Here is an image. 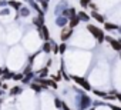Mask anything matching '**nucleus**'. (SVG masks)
I'll return each instance as SVG.
<instances>
[{"label":"nucleus","mask_w":121,"mask_h":110,"mask_svg":"<svg viewBox=\"0 0 121 110\" xmlns=\"http://www.w3.org/2000/svg\"><path fill=\"white\" fill-rule=\"evenodd\" d=\"M22 93H23V87H22V86H13V87L9 90V94H10L12 97L19 96V94H22Z\"/></svg>","instance_id":"obj_9"},{"label":"nucleus","mask_w":121,"mask_h":110,"mask_svg":"<svg viewBox=\"0 0 121 110\" xmlns=\"http://www.w3.org/2000/svg\"><path fill=\"white\" fill-rule=\"evenodd\" d=\"M46 2H48V0H46Z\"/></svg>","instance_id":"obj_42"},{"label":"nucleus","mask_w":121,"mask_h":110,"mask_svg":"<svg viewBox=\"0 0 121 110\" xmlns=\"http://www.w3.org/2000/svg\"><path fill=\"white\" fill-rule=\"evenodd\" d=\"M88 7L91 9V12H98V7H97V5H95V3H90V5H88Z\"/></svg>","instance_id":"obj_26"},{"label":"nucleus","mask_w":121,"mask_h":110,"mask_svg":"<svg viewBox=\"0 0 121 110\" xmlns=\"http://www.w3.org/2000/svg\"><path fill=\"white\" fill-rule=\"evenodd\" d=\"M3 93H4V92H3L2 89H0V97H2V96H3Z\"/></svg>","instance_id":"obj_34"},{"label":"nucleus","mask_w":121,"mask_h":110,"mask_svg":"<svg viewBox=\"0 0 121 110\" xmlns=\"http://www.w3.org/2000/svg\"><path fill=\"white\" fill-rule=\"evenodd\" d=\"M51 64H53V60H51V59H48V60H47V64H46V67H50Z\"/></svg>","instance_id":"obj_31"},{"label":"nucleus","mask_w":121,"mask_h":110,"mask_svg":"<svg viewBox=\"0 0 121 110\" xmlns=\"http://www.w3.org/2000/svg\"><path fill=\"white\" fill-rule=\"evenodd\" d=\"M117 30H118V32H120V33H121V27H118V29H117Z\"/></svg>","instance_id":"obj_38"},{"label":"nucleus","mask_w":121,"mask_h":110,"mask_svg":"<svg viewBox=\"0 0 121 110\" xmlns=\"http://www.w3.org/2000/svg\"><path fill=\"white\" fill-rule=\"evenodd\" d=\"M37 33H39V36H40L44 41H50V30H48V27H47L46 24H43L41 27H39V29H37Z\"/></svg>","instance_id":"obj_5"},{"label":"nucleus","mask_w":121,"mask_h":110,"mask_svg":"<svg viewBox=\"0 0 121 110\" xmlns=\"http://www.w3.org/2000/svg\"><path fill=\"white\" fill-rule=\"evenodd\" d=\"M47 76H48V67H41L36 73V77H39V79H46Z\"/></svg>","instance_id":"obj_11"},{"label":"nucleus","mask_w":121,"mask_h":110,"mask_svg":"<svg viewBox=\"0 0 121 110\" xmlns=\"http://www.w3.org/2000/svg\"><path fill=\"white\" fill-rule=\"evenodd\" d=\"M110 109H111V110H121L120 106H114V104H110Z\"/></svg>","instance_id":"obj_29"},{"label":"nucleus","mask_w":121,"mask_h":110,"mask_svg":"<svg viewBox=\"0 0 121 110\" xmlns=\"http://www.w3.org/2000/svg\"><path fill=\"white\" fill-rule=\"evenodd\" d=\"M2 83H3V82H2V79H0V87H2Z\"/></svg>","instance_id":"obj_37"},{"label":"nucleus","mask_w":121,"mask_h":110,"mask_svg":"<svg viewBox=\"0 0 121 110\" xmlns=\"http://www.w3.org/2000/svg\"><path fill=\"white\" fill-rule=\"evenodd\" d=\"M93 93H94L95 96L101 97L103 100H104V99H105V96H107V93H104V92H100V90H93Z\"/></svg>","instance_id":"obj_21"},{"label":"nucleus","mask_w":121,"mask_h":110,"mask_svg":"<svg viewBox=\"0 0 121 110\" xmlns=\"http://www.w3.org/2000/svg\"><path fill=\"white\" fill-rule=\"evenodd\" d=\"M120 56H121V51H120Z\"/></svg>","instance_id":"obj_41"},{"label":"nucleus","mask_w":121,"mask_h":110,"mask_svg":"<svg viewBox=\"0 0 121 110\" xmlns=\"http://www.w3.org/2000/svg\"><path fill=\"white\" fill-rule=\"evenodd\" d=\"M66 50H67V44L61 41V43L58 44V53H60V54H64V53H66Z\"/></svg>","instance_id":"obj_20"},{"label":"nucleus","mask_w":121,"mask_h":110,"mask_svg":"<svg viewBox=\"0 0 121 110\" xmlns=\"http://www.w3.org/2000/svg\"><path fill=\"white\" fill-rule=\"evenodd\" d=\"M51 80H54V82H60V80H61V74H60V70L57 72V74H51Z\"/></svg>","instance_id":"obj_23"},{"label":"nucleus","mask_w":121,"mask_h":110,"mask_svg":"<svg viewBox=\"0 0 121 110\" xmlns=\"http://www.w3.org/2000/svg\"><path fill=\"white\" fill-rule=\"evenodd\" d=\"M77 106H78V110H87L91 106V99L87 94H81V96H78Z\"/></svg>","instance_id":"obj_2"},{"label":"nucleus","mask_w":121,"mask_h":110,"mask_svg":"<svg viewBox=\"0 0 121 110\" xmlns=\"http://www.w3.org/2000/svg\"><path fill=\"white\" fill-rule=\"evenodd\" d=\"M41 51L46 53V54L51 53V43H50V41H44L43 46H41Z\"/></svg>","instance_id":"obj_17"},{"label":"nucleus","mask_w":121,"mask_h":110,"mask_svg":"<svg viewBox=\"0 0 121 110\" xmlns=\"http://www.w3.org/2000/svg\"><path fill=\"white\" fill-rule=\"evenodd\" d=\"M29 87H30L33 92H36V93H41V90H43V87H41L39 83H36V82H31V83H29Z\"/></svg>","instance_id":"obj_15"},{"label":"nucleus","mask_w":121,"mask_h":110,"mask_svg":"<svg viewBox=\"0 0 121 110\" xmlns=\"http://www.w3.org/2000/svg\"><path fill=\"white\" fill-rule=\"evenodd\" d=\"M12 76H13V72H10L9 67H3V73H2V76H0L2 82H7V80H10Z\"/></svg>","instance_id":"obj_7"},{"label":"nucleus","mask_w":121,"mask_h":110,"mask_svg":"<svg viewBox=\"0 0 121 110\" xmlns=\"http://www.w3.org/2000/svg\"><path fill=\"white\" fill-rule=\"evenodd\" d=\"M70 79H71V80H74V82H76L78 86H81L84 90H87V92H91V90H93V87L90 86V83H88L84 77H80V76H71Z\"/></svg>","instance_id":"obj_3"},{"label":"nucleus","mask_w":121,"mask_h":110,"mask_svg":"<svg viewBox=\"0 0 121 110\" xmlns=\"http://www.w3.org/2000/svg\"><path fill=\"white\" fill-rule=\"evenodd\" d=\"M90 3H91V0H80V6H83V7H88Z\"/></svg>","instance_id":"obj_25"},{"label":"nucleus","mask_w":121,"mask_h":110,"mask_svg":"<svg viewBox=\"0 0 121 110\" xmlns=\"http://www.w3.org/2000/svg\"><path fill=\"white\" fill-rule=\"evenodd\" d=\"M40 3H41V10L47 12L48 10V2H46V0H40Z\"/></svg>","instance_id":"obj_22"},{"label":"nucleus","mask_w":121,"mask_h":110,"mask_svg":"<svg viewBox=\"0 0 121 110\" xmlns=\"http://www.w3.org/2000/svg\"><path fill=\"white\" fill-rule=\"evenodd\" d=\"M2 101H3V100H2V99H0V104H2Z\"/></svg>","instance_id":"obj_40"},{"label":"nucleus","mask_w":121,"mask_h":110,"mask_svg":"<svg viewBox=\"0 0 121 110\" xmlns=\"http://www.w3.org/2000/svg\"><path fill=\"white\" fill-rule=\"evenodd\" d=\"M29 14H30V9H29L27 6H24V5H23V6L20 7V10L17 12V16H19V17H29Z\"/></svg>","instance_id":"obj_10"},{"label":"nucleus","mask_w":121,"mask_h":110,"mask_svg":"<svg viewBox=\"0 0 121 110\" xmlns=\"http://www.w3.org/2000/svg\"><path fill=\"white\" fill-rule=\"evenodd\" d=\"M115 99L121 101V93H117V92H115Z\"/></svg>","instance_id":"obj_32"},{"label":"nucleus","mask_w":121,"mask_h":110,"mask_svg":"<svg viewBox=\"0 0 121 110\" xmlns=\"http://www.w3.org/2000/svg\"><path fill=\"white\" fill-rule=\"evenodd\" d=\"M0 14H2V16H3V14H9V10H7V9H6V10H2V12H0Z\"/></svg>","instance_id":"obj_33"},{"label":"nucleus","mask_w":121,"mask_h":110,"mask_svg":"<svg viewBox=\"0 0 121 110\" xmlns=\"http://www.w3.org/2000/svg\"><path fill=\"white\" fill-rule=\"evenodd\" d=\"M0 2H2V0H0Z\"/></svg>","instance_id":"obj_43"},{"label":"nucleus","mask_w":121,"mask_h":110,"mask_svg":"<svg viewBox=\"0 0 121 110\" xmlns=\"http://www.w3.org/2000/svg\"><path fill=\"white\" fill-rule=\"evenodd\" d=\"M61 109H63V110H71V109L69 107V104H67L66 101H63V103H61Z\"/></svg>","instance_id":"obj_28"},{"label":"nucleus","mask_w":121,"mask_h":110,"mask_svg":"<svg viewBox=\"0 0 121 110\" xmlns=\"http://www.w3.org/2000/svg\"><path fill=\"white\" fill-rule=\"evenodd\" d=\"M61 100H60V97H54V106L57 107V109H61Z\"/></svg>","instance_id":"obj_24"},{"label":"nucleus","mask_w":121,"mask_h":110,"mask_svg":"<svg viewBox=\"0 0 121 110\" xmlns=\"http://www.w3.org/2000/svg\"><path fill=\"white\" fill-rule=\"evenodd\" d=\"M23 77H24V74H23V73H13L12 80H14V82H22V80H23Z\"/></svg>","instance_id":"obj_19"},{"label":"nucleus","mask_w":121,"mask_h":110,"mask_svg":"<svg viewBox=\"0 0 121 110\" xmlns=\"http://www.w3.org/2000/svg\"><path fill=\"white\" fill-rule=\"evenodd\" d=\"M118 41H120V43H121V37H120V39H118Z\"/></svg>","instance_id":"obj_39"},{"label":"nucleus","mask_w":121,"mask_h":110,"mask_svg":"<svg viewBox=\"0 0 121 110\" xmlns=\"http://www.w3.org/2000/svg\"><path fill=\"white\" fill-rule=\"evenodd\" d=\"M67 23H69V19H67V17H64V16H58V17L56 19V24H57V26H60V27H64Z\"/></svg>","instance_id":"obj_13"},{"label":"nucleus","mask_w":121,"mask_h":110,"mask_svg":"<svg viewBox=\"0 0 121 110\" xmlns=\"http://www.w3.org/2000/svg\"><path fill=\"white\" fill-rule=\"evenodd\" d=\"M104 41H108L110 46H111L115 51H121V43H120L117 39H114V37H111V36H105V37H104Z\"/></svg>","instance_id":"obj_6"},{"label":"nucleus","mask_w":121,"mask_h":110,"mask_svg":"<svg viewBox=\"0 0 121 110\" xmlns=\"http://www.w3.org/2000/svg\"><path fill=\"white\" fill-rule=\"evenodd\" d=\"M88 110H95V107H90V109H88Z\"/></svg>","instance_id":"obj_36"},{"label":"nucleus","mask_w":121,"mask_h":110,"mask_svg":"<svg viewBox=\"0 0 121 110\" xmlns=\"http://www.w3.org/2000/svg\"><path fill=\"white\" fill-rule=\"evenodd\" d=\"M78 23H80V19L76 16V17H71L70 20H69V27L70 29H74V27H77L78 26Z\"/></svg>","instance_id":"obj_16"},{"label":"nucleus","mask_w":121,"mask_h":110,"mask_svg":"<svg viewBox=\"0 0 121 110\" xmlns=\"http://www.w3.org/2000/svg\"><path fill=\"white\" fill-rule=\"evenodd\" d=\"M2 73H3V67H0V76H2Z\"/></svg>","instance_id":"obj_35"},{"label":"nucleus","mask_w":121,"mask_h":110,"mask_svg":"<svg viewBox=\"0 0 121 110\" xmlns=\"http://www.w3.org/2000/svg\"><path fill=\"white\" fill-rule=\"evenodd\" d=\"M6 6H7V2L2 0V2H0V7H6Z\"/></svg>","instance_id":"obj_30"},{"label":"nucleus","mask_w":121,"mask_h":110,"mask_svg":"<svg viewBox=\"0 0 121 110\" xmlns=\"http://www.w3.org/2000/svg\"><path fill=\"white\" fill-rule=\"evenodd\" d=\"M90 17H93V19H95L98 23H105V17L103 16V14H100L98 12H91V14H90Z\"/></svg>","instance_id":"obj_12"},{"label":"nucleus","mask_w":121,"mask_h":110,"mask_svg":"<svg viewBox=\"0 0 121 110\" xmlns=\"http://www.w3.org/2000/svg\"><path fill=\"white\" fill-rule=\"evenodd\" d=\"M87 30L97 39V41L98 43H103L104 41V37H105V34H104V32H103V29H98L97 26H94V24H87Z\"/></svg>","instance_id":"obj_1"},{"label":"nucleus","mask_w":121,"mask_h":110,"mask_svg":"<svg viewBox=\"0 0 121 110\" xmlns=\"http://www.w3.org/2000/svg\"><path fill=\"white\" fill-rule=\"evenodd\" d=\"M77 17L80 19V22H88V20H90V16H88L86 12H78V13H77Z\"/></svg>","instance_id":"obj_18"},{"label":"nucleus","mask_w":121,"mask_h":110,"mask_svg":"<svg viewBox=\"0 0 121 110\" xmlns=\"http://www.w3.org/2000/svg\"><path fill=\"white\" fill-rule=\"evenodd\" d=\"M118 27H120L118 24H114V23H110V22H105V23H104V30H107V32L117 30Z\"/></svg>","instance_id":"obj_14"},{"label":"nucleus","mask_w":121,"mask_h":110,"mask_svg":"<svg viewBox=\"0 0 121 110\" xmlns=\"http://www.w3.org/2000/svg\"><path fill=\"white\" fill-rule=\"evenodd\" d=\"M71 34H73V29H70L69 26H64V27H61V32H60V40L66 43L71 37Z\"/></svg>","instance_id":"obj_4"},{"label":"nucleus","mask_w":121,"mask_h":110,"mask_svg":"<svg viewBox=\"0 0 121 110\" xmlns=\"http://www.w3.org/2000/svg\"><path fill=\"white\" fill-rule=\"evenodd\" d=\"M0 89H2V90H3V92H6V90H7V89H9V84H7V83H6V82H3V83H2V87H0Z\"/></svg>","instance_id":"obj_27"},{"label":"nucleus","mask_w":121,"mask_h":110,"mask_svg":"<svg viewBox=\"0 0 121 110\" xmlns=\"http://www.w3.org/2000/svg\"><path fill=\"white\" fill-rule=\"evenodd\" d=\"M7 6H10L13 10L19 12V10H20V7L23 6V3H22V2H19V0H9V2H7Z\"/></svg>","instance_id":"obj_8"}]
</instances>
